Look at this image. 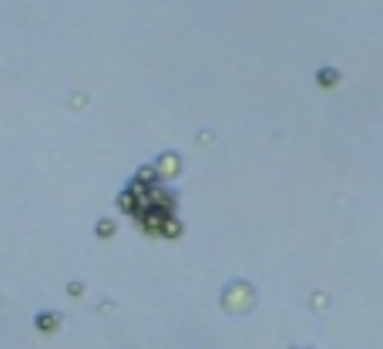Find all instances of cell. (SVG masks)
Masks as SVG:
<instances>
[{"label":"cell","mask_w":383,"mask_h":349,"mask_svg":"<svg viewBox=\"0 0 383 349\" xmlns=\"http://www.w3.org/2000/svg\"><path fill=\"white\" fill-rule=\"evenodd\" d=\"M255 306V289L245 279H235L222 289V309L226 312H249Z\"/></svg>","instance_id":"1"},{"label":"cell","mask_w":383,"mask_h":349,"mask_svg":"<svg viewBox=\"0 0 383 349\" xmlns=\"http://www.w3.org/2000/svg\"><path fill=\"white\" fill-rule=\"evenodd\" d=\"M152 171H155V178H158V181L175 178V175L182 171V158L175 155V151H165V155H158V158H155Z\"/></svg>","instance_id":"2"},{"label":"cell","mask_w":383,"mask_h":349,"mask_svg":"<svg viewBox=\"0 0 383 349\" xmlns=\"http://www.w3.org/2000/svg\"><path fill=\"white\" fill-rule=\"evenodd\" d=\"M34 326H38L40 333H54V329L61 326V312H54V309L38 312V319H34Z\"/></svg>","instance_id":"3"},{"label":"cell","mask_w":383,"mask_h":349,"mask_svg":"<svg viewBox=\"0 0 383 349\" xmlns=\"http://www.w3.org/2000/svg\"><path fill=\"white\" fill-rule=\"evenodd\" d=\"M118 208L128 212V215H135V212H138V195L131 192V188H125V192L118 195Z\"/></svg>","instance_id":"4"},{"label":"cell","mask_w":383,"mask_h":349,"mask_svg":"<svg viewBox=\"0 0 383 349\" xmlns=\"http://www.w3.org/2000/svg\"><path fill=\"white\" fill-rule=\"evenodd\" d=\"M336 81H340V74H336L333 67H319V74H316L319 88H336Z\"/></svg>","instance_id":"5"},{"label":"cell","mask_w":383,"mask_h":349,"mask_svg":"<svg viewBox=\"0 0 383 349\" xmlns=\"http://www.w3.org/2000/svg\"><path fill=\"white\" fill-rule=\"evenodd\" d=\"M158 235H165V239H179V235H182L179 219H165V222H162V229H158Z\"/></svg>","instance_id":"6"},{"label":"cell","mask_w":383,"mask_h":349,"mask_svg":"<svg viewBox=\"0 0 383 349\" xmlns=\"http://www.w3.org/2000/svg\"><path fill=\"white\" fill-rule=\"evenodd\" d=\"M94 232H98V239H111V235H115V222H111V219H101L98 225H94Z\"/></svg>","instance_id":"7"}]
</instances>
